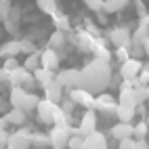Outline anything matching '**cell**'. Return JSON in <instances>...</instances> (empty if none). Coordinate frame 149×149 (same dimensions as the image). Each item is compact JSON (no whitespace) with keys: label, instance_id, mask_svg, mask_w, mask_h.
Masks as SVG:
<instances>
[{"label":"cell","instance_id":"obj_1","mask_svg":"<svg viewBox=\"0 0 149 149\" xmlns=\"http://www.w3.org/2000/svg\"><path fill=\"white\" fill-rule=\"evenodd\" d=\"M111 76H113V72H111L109 61L95 57L91 63H86L80 69V84L78 86L86 88V91H91L95 95H101L111 82Z\"/></svg>","mask_w":149,"mask_h":149},{"label":"cell","instance_id":"obj_2","mask_svg":"<svg viewBox=\"0 0 149 149\" xmlns=\"http://www.w3.org/2000/svg\"><path fill=\"white\" fill-rule=\"evenodd\" d=\"M32 136H34V132L29 130V128L19 126V130L11 132V139H8V147H11V149H29V147H34Z\"/></svg>","mask_w":149,"mask_h":149},{"label":"cell","instance_id":"obj_3","mask_svg":"<svg viewBox=\"0 0 149 149\" xmlns=\"http://www.w3.org/2000/svg\"><path fill=\"white\" fill-rule=\"evenodd\" d=\"M118 107H120V101L109 95V93H101L97 95V103H95V109L99 113H105V116H116L118 113Z\"/></svg>","mask_w":149,"mask_h":149},{"label":"cell","instance_id":"obj_4","mask_svg":"<svg viewBox=\"0 0 149 149\" xmlns=\"http://www.w3.org/2000/svg\"><path fill=\"white\" fill-rule=\"evenodd\" d=\"M59 103L51 101V99H40V105H38L36 113H38V122L40 124H55V113H57Z\"/></svg>","mask_w":149,"mask_h":149},{"label":"cell","instance_id":"obj_5","mask_svg":"<svg viewBox=\"0 0 149 149\" xmlns=\"http://www.w3.org/2000/svg\"><path fill=\"white\" fill-rule=\"evenodd\" d=\"M72 128L74 126H53V130L48 132L53 141V149H65L69 147V141H72Z\"/></svg>","mask_w":149,"mask_h":149},{"label":"cell","instance_id":"obj_6","mask_svg":"<svg viewBox=\"0 0 149 149\" xmlns=\"http://www.w3.org/2000/svg\"><path fill=\"white\" fill-rule=\"evenodd\" d=\"M107 38H109V42H111L116 48H120V46L130 48L132 46V32L128 27H111L107 32Z\"/></svg>","mask_w":149,"mask_h":149},{"label":"cell","instance_id":"obj_7","mask_svg":"<svg viewBox=\"0 0 149 149\" xmlns=\"http://www.w3.org/2000/svg\"><path fill=\"white\" fill-rule=\"evenodd\" d=\"M69 97L76 101V105H82L84 109H95V103H97V95L91 93V91H86V88H80V86H76L69 91Z\"/></svg>","mask_w":149,"mask_h":149},{"label":"cell","instance_id":"obj_8","mask_svg":"<svg viewBox=\"0 0 149 149\" xmlns=\"http://www.w3.org/2000/svg\"><path fill=\"white\" fill-rule=\"evenodd\" d=\"M57 82L61 84L65 91H72V88H76L78 84H80V69H59L57 72Z\"/></svg>","mask_w":149,"mask_h":149},{"label":"cell","instance_id":"obj_9","mask_svg":"<svg viewBox=\"0 0 149 149\" xmlns=\"http://www.w3.org/2000/svg\"><path fill=\"white\" fill-rule=\"evenodd\" d=\"M97 124H99V116H97V109H86L84 111V116H82V120H80V130H82V134L84 136H88V134H93L95 130H97Z\"/></svg>","mask_w":149,"mask_h":149},{"label":"cell","instance_id":"obj_10","mask_svg":"<svg viewBox=\"0 0 149 149\" xmlns=\"http://www.w3.org/2000/svg\"><path fill=\"white\" fill-rule=\"evenodd\" d=\"M109 134H111L116 141H122V139L134 136V124L132 122H118L109 128Z\"/></svg>","mask_w":149,"mask_h":149},{"label":"cell","instance_id":"obj_11","mask_svg":"<svg viewBox=\"0 0 149 149\" xmlns=\"http://www.w3.org/2000/svg\"><path fill=\"white\" fill-rule=\"evenodd\" d=\"M143 67H145V65L141 63V59L130 57L128 61L120 63V74H122V78H136L139 74H141V69H143Z\"/></svg>","mask_w":149,"mask_h":149},{"label":"cell","instance_id":"obj_12","mask_svg":"<svg viewBox=\"0 0 149 149\" xmlns=\"http://www.w3.org/2000/svg\"><path fill=\"white\" fill-rule=\"evenodd\" d=\"M40 57H42V67H48V69H53V72H57L59 63H61V57H59V53L55 48L46 46L44 51H40Z\"/></svg>","mask_w":149,"mask_h":149},{"label":"cell","instance_id":"obj_13","mask_svg":"<svg viewBox=\"0 0 149 149\" xmlns=\"http://www.w3.org/2000/svg\"><path fill=\"white\" fill-rule=\"evenodd\" d=\"M32 78H34V74L27 72V69L21 65V67H17V69L11 72V80H8V84H11V86H25Z\"/></svg>","mask_w":149,"mask_h":149},{"label":"cell","instance_id":"obj_14","mask_svg":"<svg viewBox=\"0 0 149 149\" xmlns=\"http://www.w3.org/2000/svg\"><path fill=\"white\" fill-rule=\"evenodd\" d=\"M63 91H65V88L59 84V82H57V78H55V80L44 88V97H46V99H51V101H55V103H61V101H63V97H65Z\"/></svg>","mask_w":149,"mask_h":149},{"label":"cell","instance_id":"obj_15","mask_svg":"<svg viewBox=\"0 0 149 149\" xmlns=\"http://www.w3.org/2000/svg\"><path fill=\"white\" fill-rule=\"evenodd\" d=\"M34 78H36V82H38V86H40V88H46L57 76H55L53 69H48V67H38L36 72H34Z\"/></svg>","mask_w":149,"mask_h":149},{"label":"cell","instance_id":"obj_16","mask_svg":"<svg viewBox=\"0 0 149 149\" xmlns=\"http://www.w3.org/2000/svg\"><path fill=\"white\" fill-rule=\"evenodd\" d=\"M25 97H27V91H25L23 86H11V93H8V103H11L13 107H21V109H23Z\"/></svg>","mask_w":149,"mask_h":149},{"label":"cell","instance_id":"obj_17","mask_svg":"<svg viewBox=\"0 0 149 149\" xmlns=\"http://www.w3.org/2000/svg\"><path fill=\"white\" fill-rule=\"evenodd\" d=\"M86 149H107V136L95 130L93 134L86 136Z\"/></svg>","mask_w":149,"mask_h":149},{"label":"cell","instance_id":"obj_18","mask_svg":"<svg viewBox=\"0 0 149 149\" xmlns=\"http://www.w3.org/2000/svg\"><path fill=\"white\" fill-rule=\"evenodd\" d=\"M51 19H53L55 29H61V32H72V21H69V17H67L65 13L55 11V13L51 15Z\"/></svg>","mask_w":149,"mask_h":149},{"label":"cell","instance_id":"obj_19","mask_svg":"<svg viewBox=\"0 0 149 149\" xmlns=\"http://www.w3.org/2000/svg\"><path fill=\"white\" fill-rule=\"evenodd\" d=\"M116 118L120 122H132L134 118H136V105H124V103H120Z\"/></svg>","mask_w":149,"mask_h":149},{"label":"cell","instance_id":"obj_20","mask_svg":"<svg viewBox=\"0 0 149 149\" xmlns=\"http://www.w3.org/2000/svg\"><path fill=\"white\" fill-rule=\"evenodd\" d=\"M19 53H23L21 40H8V42L2 44V48H0V55H2L4 59H6V57H17Z\"/></svg>","mask_w":149,"mask_h":149},{"label":"cell","instance_id":"obj_21","mask_svg":"<svg viewBox=\"0 0 149 149\" xmlns=\"http://www.w3.org/2000/svg\"><path fill=\"white\" fill-rule=\"evenodd\" d=\"M8 118V122L15 124V126H25V120H27V111L21 107H13L8 113H4Z\"/></svg>","mask_w":149,"mask_h":149},{"label":"cell","instance_id":"obj_22","mask_svg":"<svg viewBox=\"0 0 149 149\" xmlns=\"http://www.w3.org/2000/svg\"><path fill=\"white\" fill-rule=\"evenodd\" d=\"M67 32H61V29H55V32L48 36V46L51 48H63L67 46Z\"/></svg>","mask_w":149,"mask_h":149},{"label":"cell","instance_id":"obj_23","mask_svg":"<svg viewBox=\"0 0 149 149\" xmlns=\"http://www.w3.org/2000/svg\"><path fill=\"white\" fill-rule=\"evenodd\" d=\"M147 40H149V27L139 25L134 32H132V44L134 46H145Z\"/></svg>","mask_w":149,"mask_h":149},{"label":"cell","instance_id":"obj_24","mask_svg":"<svg viewBox=\"0 0 149 149\" xmlns=\"http://www.w3.org/2000/svg\"><path fill=\"white\" fill-rule=\"evenodd\" d=\"M32 143H34V147H38V149H48V147H53V141H51V134H48V132H34Z\"/></svg>","mask_w":149,"mask_h":149},{"label":"cell","instance_id":"obj_25","mask_svg":"<svg viewBox=\"0 0 149 149\" xmlns=\"http://www.w3.org/2000/svg\"><path fill=\"white\" fill-rule=\"evenodd\" d=\"M23 67L27 69V72H36L38 67H42V57H40V51L38 53H32V55H27L25 57V61H23Z\"/></svg>","mask_w":149,"mask_h":149},{"label":"cell","instance_id":"obj_26","mask_svg":"<svg viewBox=\"0 0 149 149\" xmlns=\"http://www.w3.org/2000/svg\"><path fill=\"white\" fill-rule=\"evenodd\" d=\"M126 6H128V0H105L103 11H105L107 15H113V13H120V11H124Z\"/></svg>","mask_w":149,"mask_h":149},{"label":"cell","instance_id":"obj_27","mask_svg":"<svg viewBox=\"0 0 149 149\" xmlns=\"http://www.w3.org/2000/svg\"><path fill=\"white\" fill-rule=\"evenodd\" d=\"M118 101L124 103V105H136L134 88H120V97H118Z\"/></svg>","mask_w":149,"mask_h":149},{"label":"cell","instance_id":"obj_28","mask_svg":"<svg viewBox=\"0 0 149 149\" xmlns=\"http://www.w3.org/2000/svg\"><path fill=\"white\" fill-rule=\"evenodd\" d=\"M36 6L40 8L42 13H46V15H53L55 11H59V2L57 0H36Z\"/></svg>","mask_w":149,"mask_h":149},{"label":"cell","instance_id":"obj_29","mask_svg":"<svg viewBox=\"0 0 149 149\" xmlns=\"http://www.w3.org/2000/svg\"><path fill=\"white\" fill-rule=\"evenodd\" d=\"M38 105H40V97H38L34 91H32V93H27V97H25V103H23V109L29 113V111H36V109H38Z\"/></svg>","mask_w":149,"mask_h":149},{"label":"cell","instance_id":"obj_30","mask_svg":"<svg viewBox=\"0 0 149 149\" xmlns=\"http://www.w3.org/2000/svg\"><path fill=\"white\" fill-rule=\"evenodd\" d=\"M149 136V124L147 120H141L139 124H134V139H147Z\"/></svg>","mask_w":149,"mask_h":149},{"label":"cell","instance_id":"obj_31","mask_svg":"<svg viewBox=\"0 0 149 149\" xmlns=\"http://www.w3.org/2000/svg\"><path fill=\"white\" fill-rule=\"evenodd\" d=\"M134 95H136V105H145V101H149V86H136Z\"/></svg>","mask_w":149,"mask_h":149},{"label":"cell","instance_id":"obj_32","mask_svg":"<svg viewBox=\"0 0 149 149\" xmlns=\"http://www.w3.org/2000/svg\"><path fill=\"white\" fill-rule=\"evenodd\" d=\"M11 11H13L11 0H0V19H2V23L8 21V17H11Z\"/></svg>","mask_w":149,"mask_h":149},{"label":"cell","instance_id":"obj_33","mask_svg":"<svg viewBox=\"0 0 149 149\" xmlns=\"http://www.w3.org/2000/svg\"><path fill=\"white\" fill-rule=\"evenodd\" d=\"M69 149H86V136L84 134H72Z\"/></svg>","mask_w":149,"mask_h":149},{"label":"cell","instance_id":"obj_34","mask_svg":"<svg viewBox=\"0 0 149 149\" xmlns=\"http://www.w3.org/2000/svg\"><path fill=\"white\" fill-rule=\"evenodd\" d=\"M82 2H84V6L88 11H93V13H101L103 6H105V0H82Z\"/></svg>","mask_w":149,"mask_h":149},{"label":"cell","instance_id":"obj_35","mask_svg":"<svg viewBox=\"0 0 149 149\" xmlns=\"http://www.w3.org/2000/svg\"><path fill=\"white\" fill-rule=\"evenodd\" d=\"M21 48L25 55H32V53H38V46L34 44L32 38H21Z\"/></svg>","mask_w":149,"mask_h":149},{"label":"cell","instance_id":"obj_36","mask_svg":"<svg viewBox=\"0 0 149 149\" xmlns=\"http://www.w3.org/2000/svg\"><path fill=\"white\" fill-rule=\"evenodd\" d=\"M59 105L63 107V111H65L67 116H72V113H74V107H76V101H74V99L67 95V97H63V101L59 103Z\"/></svg>","mask_w":149,"mask_h":149},{"label":"cell","instance_id":"obj_37","mask_svg":"<svg viewBox=\"0 0 149 149\" xmlns=\"http://www.w3.org/2000/svg\"><path fill=\"white\" fill-rule=\"evenodd\" d=\"M130 57H132V55H130V48H128V46H120V48H116V59H118L120 63L128 61Z\"/></svg>","mask_w":149,"mask_h":149},{"label":"cell","instance_id":"obj_38","mask_svg":"<svg viewBox=\"0 0 149 149\" xmlns=\"http://www.w3.org/2000/svg\"><path fill=\"white\" fill-rule=\"evenodd\" d=\"M4 29H6V32L8 34H11V36H19V21H13V19H8V21H4Z\"/></svg>","mask_w":149,"mask_h":149},{"label":"cell","instance_id":"obj_39","mask_svg":"<svg viewBox=\"0 0 149 149\" xmlns=\"http://www.w3.org/2000/svg\"><path fill=\"white\" fill-rule=\"evenodd\" d=\"M134 147H136V139L134 136H128V139L118 141V149H134Z\"/></svg>","mask_w":149,"mask_h":149},{"label":"cell","instance_id":"obj_40","mask_svg":"<svg viewBox=\"0 0 149 149\" xmlns=\"http://www.w3.org/2000/svg\"><path fill=\"white\" fill-rule=\"evenodd\" d=\"M2 67H6V69H11V72H13V69L21 67V65H19L17 57H6V59H4V63H2Z\"/></svg>","mask_w":149,"mask_h":149},{"label":"cell","instance_id":"obj_41","mask_svg":"<svg viewBox=\"0 0 149 149\" xmlns=\"http://www.w3.org/2000/svg\"><path fill=\"white\" fill-rule=\"evenodd\" d=\"M122 80H124L122 74L118 72V74H113V76H111V82H109V86H111V88H120V86H122Z\"/></svg>","mask_w":149,"mask_h":149},{"label":"cell","instance_id":"obj_42","mask_svg":"<svg viewBox=\"0 0 149 149\" xmlns=\"http://www.w3.org/2000/svg\"><path fill=\"white\" fill-rule=\"evenodd\" d=\"M8 139H11V132L0 130V147L2 149H8Z\"/></svg>","mask_w":149,"mask_h":149},{"label":"cell","instance_id":"obj_43","mask_svg":"<svg viewBox=\"0 0 149 149\" xmlns=\"http://www.w3.org/2000/svg\"><path fill=\"white\" fill-rule=\"evenodd\" d=\"M84 29H86V32H91L93 36H99V27H97L93 21H86V23H84Z\"/></svg>","mask_w":149,"mask_h":149},{"label":"cell","instance_id":"obj_44","mask_svg":"<svg viewBox=\"0 0 149 149\" xmlns=\"http://www.w3.org/2000/svg\"><path fill=\"white\" fill-rule=\"evenodd\" d=\"M0 80H2V84H6L8 80H11V69H6V67L0 69Z\"/></svg>","mask_w":149,"mask_h":149},{"label":"cell","instance_id":"obj_45","mask_svg":"<svg viewBox=\"0 0 149 149\" xmlns=\"http://www.w3.org/2000/svg\"><path fill=\"white\" fill-rule=\"evenodd\" d=\"M8 19H13V21H21V8H19V6H13L11 17H8Z\"/></svg>","mask_w":149,"mask_h":149},{"label":"cell","instance_id":"obj_46","mask_svg":"<svg viewBox=\"0 0 149 149\" xmlns=\"http://www.w3.org/2000/svg\"><path fill=\"white\" fill-rule=\"evenodd\" d=\"M134 149H149V141L147 139H136V147Z\"/></svg>","mask_w":149,"mask_h":149},{"label":"cell","instance_id":"obj_47","mask_svg":"<svg viewBox=\"0 0 149 149\" xmlns=\"http://www.w3.org/2000/svg\"><path fill=\"white\" fill-rule=\"evenodd\" d=\"M136 13H139V17H141V15H145V13H149V11H147V6L141 2V0H136Z\"/></svg>","mask_w":149,"mask_h":149},{"label":"cell","instance_id":"obj_48","mask_svg":"<svg viewBox=\"0 0 149 149\" xmlns=\"http://www.w3.org/2000/svg\"><path fill=\"white\" fill-rule=\"evenodd\" d=\"M97 21H99V25H105V23H107V13H105V11L97 13Z\"/></svg>","mask_w":149,"mask_h":149},{"label":"cell","instance_id":"obj_49","mask_svg":"<svg viewBox=\"0 0 149 149\" xmlns=\"http://www.w3.org/2000/svg\"><path fill=\"white\" fill-rule=\"evenodd\" d=\"M139 25H145V27H149V13L141 15V19H139Z\"/></svg>","mask_w":149,"mask_h":149},{"label":"cell","instance_id":"obj_50","mask_svg":"<svg viewBox=\"0 0 149 149\" xmlns=\"http://www.w3.org/2000/svg\"><path fill=\"white\" fill-rule=\"evenodd\" d=\"M145 120H147V124H149V113H147V118H145Z\"/></svg>","mask_w":149,"mask_h":149},{"label":"cell","instance_id":"obj_51","mask_svg":"<svg viewBox=\"0 0 149 149\" xmlns=\"http://www.w3.org/2000/svg\"><path fill=\"white\" fill-rule=\"evenodd\" d=\"M29 149H38V147H29Z\"/></svg>","mask_w":149,"mask_h":149},{"label":"cell","instance_id":"obj_52","mask_svg":"<svg viewBox=\"0 0 149 149\" xmlns=\"http://www.w3.org/2000/svg\"><path fill=\"white\" fill-rule=\"evenodd\" d=\"M8 149H11V147H8Z\"/></svg>","mask_w":149,"mask_h":149}]
</instances>
